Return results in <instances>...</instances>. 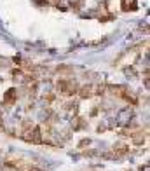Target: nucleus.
Listing matches in <instances>:
<instances>
[{"label":"nucleus","mask_w":150,"mask_h":171,"mask_svg":"<svg viewBox=\"0 0 150 171\" xmlns=\"http://www.w3.org/2000/svg\"><path fill=\"white\" fill-rule=\"evenodd\" d=\"M133 141H135L136 145H140V143L143 141V135H135V136H133Z\"/></svg>","instance_id":"f257e3e1"}]
</instances>
